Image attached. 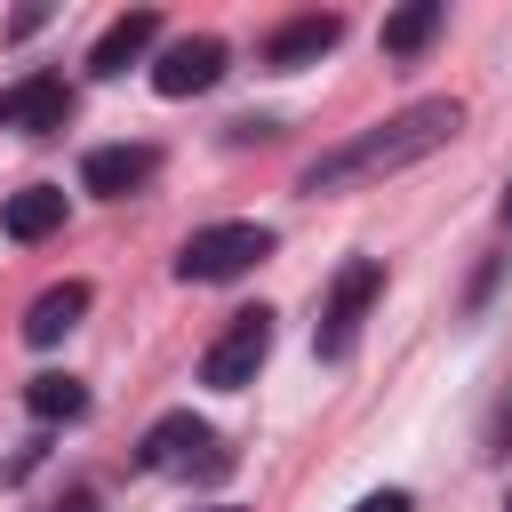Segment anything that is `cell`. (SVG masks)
<instances>
[{"instance_id": "4", "label": "cell", "mask_w": 512, "mask_h": 512, "mask_svg": "<svg viewBox=\"0 0 512 512\" xmlns=\"http://www.w3.org/2000/svg\"><path fill=\"white\" fill-rule=\"evenodd\" d=\"M264 352H272V312H264V304H256V312H232V328L200 352V384H216V392H248L256 368H264Z\"/></svg>"}, {"instance_id": "16", "label": "cell", "mask_w": 512, "mask_h": 512, "mask_svg": "<svg viewBox=\"0 0 512 512\" xmlns=\"http://www.w3.org/2000/svg\"><path fill=\"white\" fill-rule=\"evenodd\" d=\"M64 512H96V504H88V496H72V504H64Z\"/></svg>"}, {"instance_id": "8", "label": "cell", "mask_w": 512, "mask_h": 512, "mask_svg": "<svg viewBox=\"0 0 512 512\" xmlns=\"http://www.w3.org/2000/svg\"><path fill=\"white\" fill-rule=\"evenodd\" d=\"M192 448H216V440H208V424H200L192 408H168V416L144 432L136 464H144V472H192Z\"/></svg>"}, {"instance_id": "11", "label": "cell", "mask_w": 512, "mask_h": 512, "mask_svg": "<svg viewBox=\"0 0 512 512\" xmlns=\"http://www.w3.org/2000/svg\"><path fill=\"white\" fill-rule=\"evenodd\" d=\"M152 40H160V16H152V8H128V16H112V32L88 48V72H96V80H120Z\"/></svg>"}, {"instance_id": "9", "label": "cell", "mask_w": 512, "mask_h": 512, "mask_svg": "<svg viewBox=\"0 0 512 512\" xmlns=\"http://www.w3.org/2000/svg\"><path fill=\"white\" fill-rule=\"evenodd\" d=\"M336 40H344V16H296V24H280V32L264 40V64H272V72H304V64H320Z\"/></svg>"}, {"instance_id": "7", "label": "cell", "mask_w": 512, "mask_h": 512, "mask_svg": "<svg viewBox=\"0 0 512 512\" xmlns=\"http://www.w3.org/2000/svg\"><path fill=\"white\" fill-rule=\"evenodd\" d=\"M152 168H160L152 144H96V152L80 160V184H88L96 200H128V192L152 184Z\"/></svg>"}, {"instance_id": "2", "label": "cell", "mask_w": 512, "mask_h": 512, "mask_svg": "<svg viewBox=\"0 0 512 512\" xmlns=\"http://www.w3.org/2000/svg\"><path fill=\"white\" fill-rule=\"evenodd\" d=\"M264 256H272V232H264V224H200V232L176 248V280L216 288V280H240V272L264 264Z\"/></svg>"}, {"instance_id": "12", "label": "cell", "mask_w": 512, "mask_h": 512, "mask_svg": "<svg viewBox=\"0 0 512 512\" xmlns=\"http://www.w3.org/2000/svg\"><path fill=\"white\" fill-rule=\"evenodd\" d=\"M0 232H8V240H48V232H64V184H24V192H8Z\"/></svg>"}, {"instance_id": "17", "label": "cell", "mask_w": 512, "mask_h": 512, "mask_svg": "<svg viewBox=\"0 0 512 512\" xmlns=\"http://www.w3.org/2000/svg\"><path fill=\"white\" fill-rule=\"evenodd\" d=\"M504 224H512V184H504Z\"/></svg>"}, {"instance_id": "19", "label": "cell", "mask_w": 512, "mask_h": 512, "mask_svg": "<svg viewBox=\"0 0 512 512\" xmlns=\"http://www.w3.org/2000/svg\"><path fill=\"white\" fill-rule=\"evenodd\" d=\"M504 440H512V416H504Z\"/></svg>"}, {"instance_id": "1", "label": "cell", "mask_w": 512, "mask_h": 512, "mask_svg": "<svg viewBox=\"0 0 512 512\" xmlns=\"http://www.w3.org/2000/svg\"><path fill=\"white\" fill-rule=\"evenodd\" d=\"M456 128H464V104H456V96H424V104H408V112L344 136V144H328V152L296 176V192L320 200V192H344V184H368V176H400V168H416L424 152H440Z\"/></svg>"}, {"instance_id": "14", "label": "cell", "mask_w": 512, "mask_h": 512, "mask_svg": "<svg viewBox=\"0 0 512 512\" xmlns=\"http://www.w3.org/2000/svg\"><path fill=\"white\" fill-rule=\"evenodd\" d=\"M24 408H32L40 424H72V416L88 408V392H80V376H56V368H48V376L24 384Z\"/></svg>"}, {"instance_id": "6", "label": "cell", "mask_w": 512, "mask_h": 512, "mask_svg": "<svg viewBox=\"0 0 512 512\" xmlns=\"http://www.w3.org/2000/svg\"><path fill=\"white\" fill-rule=\"evenodd\" d=\"M64 120H72V88H64L56 72H32V80L0 88V128H16V136H48V128H64Z\"/></svg>"}, {"instance_id": "3", "label": "cell", "mask_w": 512, "mask_h": 512, "mask_svg": "<svg viewBox=\"0 0 512 512\" xmlns=\"http://www.w3.org/2000/svg\"><path fill=\"white\" fill-rule=\"evenodd\" d=\"M376 296H384V264H376V256H352V264L328 280V296H320V328H312L320 360H344V352L360 344V320H368Z\"/></svg>"}, {"instance_id": "18", "label": "cell", "mask_w": 512, "mask_h": 512, "mask_svg": "<svg viewBox=\"0 0 512 512\" xmlns=\"http://www.w3.org/2000/svg\"><path fill=\"white\" fill-rule=\"evenodd\" d=\"M200 512H232V504H200Z\"/></svg>"}, {"instance_id": "15", "label": "cell", "mask_w": 512, "mask_h": 512, "mask_svg": "<svg viewBox=\"0 0 512 512\" xmlns=\"http://www.w3.org/2000/svg\"><path fill=\"white\" fill-rule=\"evenodd\" d=\"M352 512H416V504H408V488H376V496H360Z\"/></svg>"}, {"instance_id": "13", "label": "cell", "mask_w": 512, "mask_h": 512, "mask_svg": "<svg viewBox=\"0 0 512 512\" xmlns=\"http://www.w3.org/2000/svg\"><path fill=\"white\" fill-rule=\"evenodd\" d=\"M440 24H448L440 0H408V8H392V16H384V56H424Z\"/></svg>"}, {"instance_id": "5", "label": "cell", "mask_w": 512, "mask_h": 512, "mask_svg": "<svg viewBox=\"0 0 512 512\" xmlns=\"http://www.w3.org/2000/svg\"><path fill=\"white\" fill-rule=\"evenodd\" d=\"M224 40L216 32H192V40H168L160 48V64H152V88L160 96H200V88H216L224 80Z\"/></svg>"}, {"instance_id": "20", "label": "cell", "mask_w": 512, "mask_h": 512, "mask_svg": "<svg viewBox=\"0 0 512 512\" xmlns=\"http://www.w3.org/2000/svg\"><path fill=\"white\" fill-rule=\"evenodd\" d=\"M504 512H512V496H504Z\"/></svg>"}, {"instance_id": "10", "label": "cell", "mask_w": 512, "mask_h": 512, "mask_svg": "<svg viewBox=\"0 0 512 512\" xmlns=\"http://www.w3.org/2000/svg\"><path fill=\"white\" fill-rule=\"evenodd\" d=\"M80 312H88V280H56V288H40L32 304H24V344H64L72 328H80Z\"/></svg>"}]
</instances>
